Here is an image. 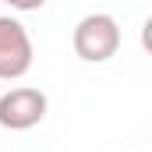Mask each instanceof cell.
Here are the masks:
<instances>
[{
    "instance_id": "6da1fadb",
    "label": "cell",
    "mask_w": 152,
    "mask_h": 152,
    "mask_svg": "<svg viewBox=\"0 0 152 152\" xmlns=\"http://www.w3.org/2000/svg\"><path fill=\"white\" fill-rule=\"evenodd\" d=\"M71 42H75V53L85 64H103L120 50V25H117L113 14H103V11L85 14L75 25Z\"/></svg>"
},
{
    "instance_id": "7a4b0ae2",
    "label": "cell",
    "mask_w": 152,
    "mask_h": 152,
    "mask_svg": "<svg viewBox=\"0 0 152 152\" xmlns=\"http://www.w3.org/2000/svg\"><path fill=\"white\" fill-rule=\"evenodd\" d=\"M32 39L28 28L7 14H0V81H18L32 67Z\"/></svg>"
},
{
    "instance_id": "3957f363",
    "label": "cell",
    "mask_w": 152,
    "mask_h": 152,
    "mask_svg": "<svg viewBox=\"0 0 152 152\" xmlns=\"http://www.w3.org/2000/svg\"><path fill=\"white\" fill-rule=\"evenodd\" d=\"M42 117H46V92H39L32 85L7 88L0 96V127L7 131H28L42 124Z\"/></svg>"
},
{
    "instance_id": "277c9868",
    "label": "cell",
    "mask_w": 152,
    "mask_h": 152,
    "mask_svg": "<svg viewBox=\"0 0 152 152\" xmlns=\"http://www.w3.org/2000/svg\"><path fill=\"white\" fill-rule=\"evenodd\" d=\"M0 4H7V7H14V11H39L46 0H0Z\"/></svg>"
}]
</instances>
